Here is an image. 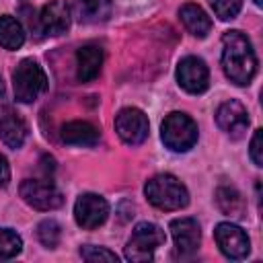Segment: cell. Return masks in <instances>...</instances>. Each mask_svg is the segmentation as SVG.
Returning <instances> with one entry per match:
<instances>
[{"label":"cell","instance_id":"obj_1","mask_svg":"<svg viewBox=\"0 0 263 263\" xmlns=\"http://www.w3.org/2000/svg\"><path fill=\"white\" fill-rule=\"evenodd\" d=\"M222 68L230 82L238 86L251 84L257 72V55L251 39L242 31H226L222 35Z\"/></svg>","mask_w":263,"mask_h":263},{"label":"cell","instance_id":"obj_2","mask_svg":"<svg viewBox=\"0 0 263 263\" xmlns=\"http://www.w3.org/2000/svg\"><path fill=\"white\" fill-rule=\"evenodd\" d=\"M144 193L148 197V201L164 212H173V210H181L189 203V193L187 187L173 175H156L152 177L146 185H144Z\"/></svg>","mask_w":263,"mask_h":263},{"label":"cell","instance_id":"obj_3","mask_svg":"<svg viewBox=\"0 0 263 263\" xmlns=\"http://www.w3.org/2000/svg\"><path fill=\"white\" fill-rule=\"evenodd\" d=\"M12 86H14V97L21 103H33L45 92L47 76L35 60L25 58L18 62V66L12 72Z\"/></svg>","mask_w":263,"mask_h":263},{"label":"cell","instance_id":"obj_4","mask_svg":"<svg viewBox=\"0 0 263 263\" xmlns=\"http://www.w3.org/2000/svg\"><path fill=\"white\" fill-rule=\"evenodd\" d=\"M160 138L173 152H187L197 142V123L187 113L173 111L162 121Z\"/></svg>","mask_w":263,"mask_h":263},{"label":"cell","instance_id":"obj_5","mask_svg":"<svg viewBox=\"0 0 263 263\" xmlns=\"http://www.w3.org/2000/svg\"><path fill=\"white\" fill-rule=\"evenodd\" d=\"M164 240H166L164 230L158 224L140 222V224H136V228L132 232V238L127 240L125 259L127 261H136V263L150 261L154 257V251L158 247H162Z\"/></svg>","mask_w":263,"mask_h":263},{"label":"cell","instance_id":"obj_6","mask_svg":"<svg viewBox=\"0 0 263 263\" xmlns=\"http://www.w3.org/2000/svg\"><path fill=\"white\" fill-rule=\"evenodd\" d=\"M21 197L25 199V203H29L35 210L41 212H49V210H58L64 203L62 191L49 181V179H25L21 183Z\"/></svg>","mask_w":263,"mask_h":263},{"label":"cell","instance_id":"obj_7","mask_svg":"<svg viewBox=\"0 0 263 263\" xmlns=\"http://www.w3.org/2000/svg\"><path fill=\"white\" fill-rule=\"evenodd\" d=\"M148 129H150V123H148V117L142 109L125 107L115 117L117 136L129 146H140L148 138Z\"/></svg>","mask_w":263,"mask_h":263},{"label":"cell","instance_id":"obj_8","mask_svg":"<svg viewBox=\"0 0 263 263\" xmlns=\"http://www.w3.org/2000/svg\"><path fill=\"white\" fill-rule=\"evenodd\" d=\"M177 82L189 95H201L210 86V70L201 58L187 55L177 66Z\"/></svg>","mask_w":263,"mask_h":263},{"label":"cell","instance_id":"obj_9","mask_svg":"<svg viewBox=\"0 0 263 263\" xmlns=\"http://www.w3.org/2000/svg\"><path fill=\"white\" fill-rule=\"evenodd\" d=\"M107 216H109V203L105 201V197L97 193H82L74 203L76 224L86 230H92L105 224Z\"/></svg>","mask_w":263,"mask_h":263},{"label":"cell","instance_id":"obj_10","mask_svg":"<svg viewBox=\"0 0 263 263\" xmlns=\"http://www.w3.org/2000/svg\"><path fill=\"white\" fill-rule=\"evenodd\" d=\"M214 238L228 259H245L251 251V240L247 232L232 222H220L214 230Z\"/></svg>","mask_w":263,"mask_h":263},{"label":"cell","instance_id":"obj_11","mask_svg":"<svg viewBox=\"0 0 263 263\" xmlns=\"http://www.w3.org/2000/svg\"><path fill=\"white\" fill-rule=\"evenodd\" d=\"M216 123L230 138H240L249 127V113L240 101H224L216 111Z\"/></svg>","mask_w":263,"mask_h":263},{"label":"cell","instance_id":"obj_12","mask_svg":"<svg viewBox=\"0 0 263 263\" xmlns=\"http://www.w3.org/2000/svg\"><path fill=\"white\" fill-rule=\"evenodd\" d=\"M70 18H72L70 6L62 0H51L41 8V12L37 16V27L41 33L55 37V35H62L68 31Z\"/></svg>","mask_w":263,"mask_h":263},{"label":"cell","instance_id":"obj_13","mask_svg":"<svg viewBox=\"0 0 263 263\" xmlns=\"http://www.w3.org/2000/svg\"><path fill=\"white\" fill-rule=\"evenodd\" d=\"M168 228H171V234L175 240V249L181 255H191L197 251L201 232H199V224L193 218H177L171 222Z\"/></svg>","mask_w":263,"mask_h":263},{"label":"cell","instance_id":"obj_14","mask_svg":"<svg viewBox=\"0 0 263 263\" xmlns=\"http://www.w3.org/2000/svg\"><path fill=\"white\" fill-rule=\"evenodd\" d=\"M27 132L29 129H27L25 119L14 109L4 107L0 111V140L8 148H12V150L21 148L25 144V140H27Z\"/></svg>","mask_w":263,"mask_h":263},{"label":"cell","instance_id":"obj_15","mask_svg":"<svg viewBox=\"0 0 263 263\" xmlns=\"http://www.w3.org/2000/svg\"><path fill=\"white\" fill-rule=\"evenodd\" d=\"M103 66V49L97 43H86L76 51V78L80 82H92Z\"/></svg>","mask_w":263,"mask_h":263},{"label":"cell","instance_id":"obj_16","mask_svg":"<svg viewBox=\"0 0 263 263\" xmlns=\"http://www.w3.org/2000/svg\"><path fill=\"white\" fill-rule=\"evenodd\" d=\"M60 136H62V142H66L70 146H95L101 140L99 129L92 123L80 121V119L68 121L66 125H62Z\"/></svg>","mask_w":263,"mask_h":263},{"label":"cell","instance_id":"obj_17","mask_svg":"<svg viewBox=\"0 0 263 263\" xmlns=\"http://www.w3.org/2000/svg\"><path fill=\"white\" fill-rule=\"evenodd\" d=\"M111 0H72L70 12L80 23H101L111 16Z\"/></svg>","mask_w":263,"mask_h":263},{"label":"cell","instance_id":"obj_18","mask_svg":"<svg viewBox=\"0 0 263 263\" xmlns=\"http://www.w3.org/2000/svg\"><path fill=\"white\" fill-rule=\"evenodd\" d=\"M179 18H181V23L185 25V29H187L191 35L199 37V39H203V37L212 31V18L205 14V10H203L201 6L193 4V2H187V4L181 6Z\"/></svg>","mask_w":263,"mask_h":263},{"label":"cell","instance_id":"obj_19","mask_svg":"<svg viewBox=\"0 0 263 263\" xmlns=\"http://www.w3.org/2000/svg\"><path fill=\"white\" fill-rule=\"evenodd\" d=\"M25 43V29L23 25L10 16V14H2L0 16V45L4 49H18Z\"/></svg>","mask_w":263,"mask_h":263},{"label":"cell","instance_id":"obj_20","mask_svg":"<svg viewBox=\"0 0 263 263\" xmlns=\"http://www.w3.org/2000/svg\"><path fill=\"white\" fill-rule=\"evenodd\" d=\"M216 201H218V208L228 216H240L242 214V197L234 187H228V185L218 187Z\"/></svg>","mask_w":263,"mask_h":263},{"label":"cell","instance_id":"obj_21","mask_svg":"<svg viewBox=\"0 0 263 263\" xmlns=\"http://www.w3.org/2000/svg\"><path fill=\"white\" fill-rule=\"evenodd\" d=\"M23 251L21 236L10 228H0V261L12 259Z\"/></svg>","mask_w":263,"mask_h":263},{"label":"cell","instance_id":"obj_22","mask_svg":"<svg viewBox=\"0 0 263 263\" xmlns=\"http://www.w3.org/2000/svg\"><path fill=\"white\" fill-rule=\"evenodd\" d=\"M37 238H39V242H41L43 247L55 249L58 242H60V238H62V228H60V224H58L55 220H51V218L39 222V226H37Z\"/></svg>","mask_w":263,"mask_h":263},{"label":"cell","instance_id":"obj_23","mask_svg":"<svg viewBox=\"0 0 263 263\" xmlns=\"http://www.w3.org/2000/svg\"><path fill=\"white\" fill-rule=\"evenodd\" d=\"M210 6L220 21H230L240 12L242 0H210Z\"/></svg>","mask_w":263,"mask_h":263},{"label":"cell","instance_id":"obj_24","mask_svg":"<svg viewBox=\"0 0 263 263\" xmlns=\"http://www.w3.org/2000/svg\"><path fill=\"white\" fill-rule=\"evenodd\" d=\"M80 257L84 261H90V263H95V261H113V263H117V255L113 251H109L105 247H95V245H84L80 249Z\"/></svg>","mask_w":263,"mask_h":263},{"label":"cell","instance_id":"obj_25","mask_svg":"<svg viewBox=\"0 0 263 263\" xmlns=\"http://www.w3.org/2000/svg\"><path fill=\"white\" fill-rule=\"evenodd\" d=\"M251 158L255 166H263V129H255L251 140Z\"/></svg>","mask_w":263,"mask_h":263},{"label":"cell","instance_id":"obj_26","mask_svg":"<svg viewBox=\"0 0 263 263\" xmlns=\"http://www.w3.org/2000/svg\"><path fill=\"white\" fill-rule=\"evenodd\" d=\"M10 181V166H8V160L0 154V187H6Z\"/></svg>","mask_w":263,"mask_h":263},{"label":"cell","instance_id":"obj_27","mask_svg":"<svg viewBox=\"0 0 263 263\" xmlns=\"http://www.w3.org/2000/svg\"><path fill=\"white\" fill-rule=\"evenodd\" d=\"M0 97H4V82H2V78H0Z\"/></svg>","mask_w":263,"mask_h":263},{"label":"cell","instance_id":"obj_28","mask_svg":"<svg viewBox=\"0 0 263 263\" xmlns=\"http://www.w3.org/2000/svg\"><path fill=\"white\" fill-rule=\"evenodd\" d=\"M253 2H255L257 6H261V2H263V0H253Z\"/></svg>","mask_w":263,"mask_h":263}]
</instances>
